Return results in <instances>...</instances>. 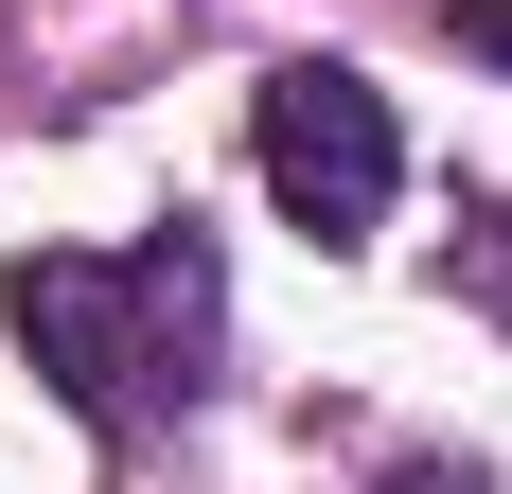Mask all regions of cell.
I'll return each mask as SVG.
<instances>
[{
  "mask_svg": "<svg viewBox=\"0 0 512 494\" xmlns=\"http://www.w3.org/2000/svg\"><path fill=\"white\" fill-rule=\"evenodd\" d=\"M0 318H18V353L53 371L71 424L142 442L159 406L212 389V318H230V283H212V230L177 212V230H142V247H36V265H0Z\"/></svg>",
  "mask_w": 512,
  "mask_h": 494,
  "instance_id": "1",
  "label": "cell"
},
{
  "mask_svg": "<svg viewBox=\"0 0 512 494\" xmlns=\"http://www.w3.org/2000/svg\"><path fill=\"white\" fill-rule=\"evenodd\" d=\"M248 142H265V195L301 212L318 247H371L389 195H407V142H389V89H371L354 53H283L248 89Z\"/></svg>",
  "mask_w": 512,
  "mask_h": 494,
  "instance_id": "2",
  "label": "cell"
},
{
  "mask_svg": "<svg viewBox=\"0 0 512 494\" xmlns=\"http://www.w3.org/2000/svg\"><path fill=\"white\" fill-rule=\"evenodd\" d=\"M442 283H477L512 318V195H460V247H442Z\"/></svg>",
  "mask_w": 512,
  "mask_h": 494,
  "instance_id": "3",
  "label": "cell"
},
{
  "mask_svg": "<svg viewBox=\"0 0 512 494\" xmlns=\"http://www.w3.org/2000/svg\"><path fill=\"white\" fill-rule=\"evenodd\" d=\"M460 53H495V71H512V0H460Z\"/></svg>",
  "mask_w": 512,
  "mask_h": 494,
  "instance_id": "4",
  "label": "cell"
}]
</instances>
